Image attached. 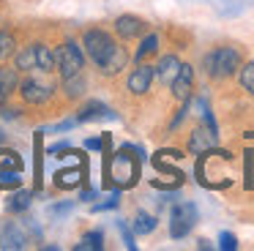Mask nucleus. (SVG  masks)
Masks as SVG:
<instances>
[{
	"label": "nucleus",
	"mask_w": 254,
	"mask_h": 251,
	"mask_svg": "<svg viewBox=\"0 0 254 251\" xmlns=\"http://www.w3.org/2000/svg\"><path fill=\"white\" fill-rule=\"evenodd\" d=\"M112 136L104 134L101 136V150H104V188H131L139 180V161H142V150L134 145H123L118 153L110 150Z\"/></svg>",
	"instance_id": "nucleus-1"
},
{
	"label": "nucleus",
	"mask_w": 254,
	"mask_h": 251,
	"mask_svg": "<svg viewBox=\"0 0 254 251\" xmlns=\"http://www.w3.org/2000/svg\"><path fill=\"white\" fill-rule=\"evenodd\" d=\"M197 183L210 191H221L232 186V153L227 150H210L199 153L197 158Z\"/></svg>",
	"instance_id": "nucleus-2"
},
{
	"label": "nucleus",
	"mask_w": 254,
	"mask_h": 251,
	"mask_svg": "<svg viewBox=\"0 0 254 251\" xmlns=\"http://www.w3.org/2000/svg\"><path fill=\"white\" fill-rule=\"evenodd\" d=\"M19 98H22L28 107H39V109H47L52 104V98L58 96V82L52 79L47 71H28L25 76H19V87H17Z\"/></svg>",
	"instance_id": "nucleus-3"
},
{
	"label": "nucleus",
	"mask_w": 254,
	"mask_h": 251,
	"mask_svg": "<svg viewBox=\"0 0 254 251\" xmlns=\"http://www.w3.org/2000/svg\"><path fill=\"white\" fill-rule=\"evenodd\" d=\"M52 55H55V74L61 79H71L79 71H85V52L74 38H63L52 47Z\"/></svg>",
	"instance_id": "nucleus-4"
},
{
	"label": "nucleus",
	"mask_w": 254,
	"mask_h": 251,
	"mask_svg": "<svg viewBox=\"0 0 254 251\" xmlns=\"http://www.w3.org/2000/svg\"><path fill=\"white\" fill-rule=\"evenodd\" d=\"M241 65H243V55L235 47H219L205 58V71L213 79H230L232 74H238Z\"/></svg>",
	"instance_id": "nucleus-5"
},
{
	"label": "nucleus",
	"mask_w": 254,
	"mask_h": 251,
	"mask_svg": "<svg viewBox=\"0 0 254 251\" xmlns=\"http://www.w3.org/2000/svg\"><path fill=\"white\" fill-rule=\"evenodd\" d=\"M115 44H118V41H115V36H112L110 30H104V27H88V30L82 33L85 55H88V58L96 63V68H99V65L112 55Z\"/></svg>",
	"instance_id": "nucleus-6"
},
{
	"label": "nucleus",
	"mask_w": 254,
	"mask_h": 251,
	"mask_svg": "<svg viewBox=\"0 0 254 251\" xmlns=\"http://www.w3.org/2000/svg\"><path fill=\"white\" fill-rule=\"evenodd\" d=\"M194 224H197V207L191 202H178L170 210V235L172 238H186Z\"/></svg>",
	"instance_id": "nucleus-7"
},
{
	"label": "nucleus",
	"mask_w": 254,
	"mask_h": 251,
	"mask_svg": "<svg viewBox=\"0 0 254 251\" xmlns=\"http://www.w3.org/2000/svg\"><path fill=\"white\" fill-rule=\"evenodd\" d=\"M79 156V167H63L55 172V186L63 191L74 188V186H82L88 188V156H82V153H77Z\"/></svg>",
	"instance_id": "nucleus-8"
},
{
	"label": "nucleus",
	"mask_w": 254,
	"mask_h": 251,
	"mask_svg": "<svg viewBox=\"0 0 254 251\" xmlns=\"http://www.w3.org/2000/svg\"><path fill=\"white\" fill-rule=\"evenodd\" d=\"M153 79H156V68H153V65L137 63V68L126 76V90L131 93V96H145V93L150 90V85H153Z\"/></svg>",
	"instance_id": "nucleus-9"
},
{
	"label": "nucleus",
	"mask_w": 254,
	"mask_h": 251,
	"mask_svg": "<svg viewBox=\"0 0 254 251\" xmlns=\"http://www.w3.org/2000/svg\"><path fill=\"white\" fill-rule=\"evenodd\" d=\"M112 27H115V36L121 38V41H134V38H139V36L148 33V22L139 19V16H134V14L118 16Z\"/></svg>",
	"instance_id": "nucleus-10"
},
{
	"label": "nucleus",
	"mask_w": 254,
	"mask_h": 251,
	"mask_svg": "<svg viewBox=\"0 0 254 251\" xmlns=\"http://www.w3.org/2000/svg\"><path fill=\"white\" fill-rule=\"evenodd\" d=\"M172 96L178 98V101L186 104L189 98H191V90H194V68L189 63H181V71H178V76L172 79Z\"/></svg>",
	"instance_id": "nucleus-11"
},
{
	"label": "nucleus",
	"mask_w": 254,
	"mask_h": 251,
	"mask_svg": "<svg viewBox=\"0 0 254 251\" xmlns=\"http://www.w3.org/2000/svg\"><path fill=\"white\" fill-rule=\"evenodd\" d=\"M17 87H19V71L14 68V65L0 63V109L11 101V96L17 93Z\"/></svg>",
	"instance_id": "nucleus-12"
},
{
	"label": "nucleus",
	"mask_w": 254,
	"mask_h": 251,
	"mask_svg": "<svg viewBox=\"0 0 254 251\" xmlns=\"http://www.w3.org/2000/svg\"><path fill=\"white\" fill-rule=\"evenodd\" d=\"M28 235L22 232L17 221H3L0 224V249H25Z\"/></svg>",
	"instance_id": "nucleus-13"
},
{
	"label": "nucleus",
	"mask_w": 254,
	"mask_h": 251,
	"mask_svg": "<svg viewBox=\"0 0 254 251\" xmlns=\"http://www.w3.org/2000/svg\"><path fill=\"white\" fill-rule=\"evenodd\" d=\"M126 65H128V49L123 47V44H115L112 55H110V58H107L104 63L99 65V71H101L104 76H118L123 68H126Z\"/></svg>",
	"instance_id": "nucleus-14"
},
{
	"label": "nucleus",
	"mask_w": 254,
	"mask_h": 251,
	"mask_svg": "<svg viewBox=\"0 0 254 251\" xmlns=\"http://www.w3.org/2000/svg\"><path fill=\"white\" fill-rule=\"evenodd\" d=\"M186 147L194 153V156H199V153L216 147V131H210V128H194L191 134H189V145Z\"/></svg>",
	"instance_id": "nucleus-15"
},
{
	"label": "nucleus",
	"mask_w": 254,
	"mask_h": 251,
	"mask_svg": "<svg viewBox=\"0 0 254 251\" xmlns=\"http://www.w3.org/2000/svg\"><path fill=\"white\" fill-rule=\"evenodd\" d=\"M14 68L19 74L36 71V41H28L22 47H17V52H14Z\"/></svg>",
	"instance_id": "nucleus-16"
},
{
	"label": "nucleus",
	"mask_w": 254,
	"mask_h": 251,
	"mask_svg": "<svg viewBox=\"0 0 254 251\" xmlns=\"http://www.w3.org/2000/svg\"><path fill=\"white\" fill-rule=\"evenodd\" d=\"M156 68V76H159L161 85H172V79L178 76V71H181V60L175 58V55H164V58L159 60V65H153Z\"/></svg>",
	"instance_id": "nucleus-17"
},
{
	"label": "nucleus",
	"mask_w": 254,
	"mask_h": 251,
	"mask_svg": "<svg viewBox=\"0 0 254 251\" xmlns=\"http://www.w3.org/2000/svg\"><path fill=\"white\" fill-rule=\"evenodd\" d=\"M107 115H112L110 109H107V104H101V101H85V104H82V109H79V115H77V123H88V120H101V118H107Z\"/></svg>",
	"instance_id": "nucleus-18"
},
{
	"label": "nucleus",
	"mask_w": 254,
	"mask_h": 251,
	"mask_svg": "<svg viewBox=\"0 0 254 251\" xmlns=\"http://www.w3.org/2000/svg\"><path fill=\"white\" fill-rule=\"evenodd\" d=\"M63 82V98L66 101H74V98H79L85 93V85H88V79H85V71H79L77 76H71V79H61Z\"/></svg>",
	"instance_id": "nucleus-19"
},
{
	"label": "nucleus",
	"mask_w": 254,
	"mask_h": 251,
	"mask_svg": "<svg viewBox=\"0 0 254 251\" xmlns=\"http://www.w3.org/2000/svg\"><path fill=\"white\" fill-rule=\"evenodd\" d=\"M159 52V36L156 33H150V36H145L142 41H139V49L134 52V63H145V58H150V55Z\"/></svg>",
	"instance_id": "nucleus-20"
},
{
	"label": "nucleus",
	"mask_w": 254,
	"mask_h": 251,
	"mask_svg": "<svg viewBox=\"0 0 254 251\" xmlns=\"http://www.w3.org/2000/svg\"><path fill=\"white\" fill-rule=\"evenodd\" d=\"M33 153H36V161H33V169H36L33 194H39L41 191V172H44V145H41V134H36V139H33Z\"/></svg>",
	"instance_id": "nucleus-21"
},
{
	"label": "nucleus",
	"mask_w": 254,
	"mask_h": 251,
	"mask_svg": "<svg viewBox=\"0 0 254 251\" xmlns=\"http://www.w3.org/2000/svg\"><path fill=\"white\" fill-rule=\"evenodd\" d=\"M0 169H19V172H22L25 161H22V156H19L17 150H11V147H0Z\"/></svg>",
	"instance_id": "nucleus-22"
},
{
	"label": "nucleus",
	"mask_w": 254,
	"mask_h": 251,
	"mask_svg": "<svg viewBox=\"0 0 254 251\" xmlns=\"http://www.w3.org/2000/svg\"><path fill=\"white\" fill-rule=\"evenodd\" d=\"M22 186V172L19 169H0V191H11Z\"/></svg>",
	"instance_id": "nucleus-23"
},
{
	"label": "nucleus",
	"mask_w": 254,
	"mask_h": 251,
	"mask_svg": "<svg viewBox=\"0 0 254 251\" xmlns=\"http://www.w3.org/2000/svg\"><path fill=\"white\" fill-rule=\"evenodd\" d=\"M74 249H77V251H82V249L85 251H101V249H104V235H101L99 229H96V232H88L77 246H74Z\"/></svg>",
	"instance_id": "nucleus-24"
},
{
	"label": "nucleus",
	"mask_w": 254,
	"mask_h": 251,
	"mask_svg": "<svg viewBox=\"0 0 254 251\" xmlns=\"http://www.w3.org/2000/svg\"><path fill=\"white\" fill-rule=\"evenodd\" d=\"M238 82H241V87L249 96H254V60L252 63H243L241 68H238Z\"/></svg>",
	"instance_id": "nucleus-25"
},
{
	"label": "nucleus",
	"mask_w": 254,
	"mask_h": 251,
	"mask_svg": "<svg viewBox=\"0 0 254 251\" xmlns=\"http://www.w3.org/2000/svg\"><path fill=\"white\" fill-rule=\"evenodd\" d=\"M30 196H33V194H30V191H25L22 186H19V191L11 196V199H8V210H11V213H22V210H28Z\"/></svg>",
	"instance_id": "nucleus-26"
},
{
	"label": "nucleus",
	"mask_w": 254,
	"mask_h": 251,
	"mask_svg": "<svg viewBox=\"0 0 254 251\" xmlns=\"http://www.w3.org/2000/svg\"><path fill=\"white\" fill-rule=\"evenodd\" d=\"M153 229H156V216H150V213H137V218H134V232L150 235Z\"/></svg>",
	"instance_id": "nucleus-27"
},
{
	"label": "nucleus",
	"mask_w": 254,
	"mask_h": 251,
	"mask_svg": "<svg viewBox=\"0 0 254 251\" xmlns=\"http://www.w3.org/2000/svg\"><path fill=\"white\" fill-rule=\"evenodd\" d=\"M243 186H246V188L254 186V153L252 150L243 153Z\"/></svg>",
	"instance_id": "nucleus-28"
},
{
	"label": "nucleus",
	"mask_w": 254,
	"mask_h": 251,
	"mask_svg": "<svg viewBox=\"0 0 254 251\" xmlns=\"http://www.w3.org/2000/svg\"><path fill=\"white\" fill-rule=\"evenodd\" d=\"M118 196H121V188H112V196L107 202H101V205H96L93 210L101 213V210H112V207H118Z\"/></svg>",
	"instance_id": "nucleus-29"
},
{
	"label": "nucleus",
	"mask_w": 254,
	"mask_h": 251,
	"mask_svg": "<svg viewBox=\"0 0 254 251\" xmlns=\"http://www.w3.org/2000/svg\"><path fill=\"white\" fill-rule=\"evenodd\" d=\"M219 246L224 251H235L238 249V240H235V235L232 232H221V238H219Z\"/></svg>",
	"instance_id": "nucleus-30"
},
{
	"label": "nucleus",
	"mask_w": 254,
	"mask_h": 251,
	"mask_svg": "<svg viewBox=\"0 0 254 251\" xmlns=\"http://www.w3.org/2000/svg\"><path fill=\"white\" fill-rule=\"evenodd\" d=\"M118 227H121V232H123V240H126V249H137V243H134V235L131 232H128V227H126V224H123V221H118Z\"/></svg>",
	"instance_id": "nucleus-31"
},
{
	"label": "nucleus",
	"mask_w": 254,
	"mask_h": 251,
	"mask_svg": "<svg viewBox=\"0 0 254 251\" xmlns=\"http://www.w3.org/2000/svg\"><path fill=\"white\" fill-rule=\"evenodd\" d=\"M85 150H101V139H85Z\"/></svg>",
	"instance_id": "nucleus-32"
},
{
	"label": "nucleus",
	"mask_w": 254,
	"mask_h": 251,
	"mask_svg": "<svg viewBox=\"0 0 254 251\" xmlns=\"http://www.w3.org/2000/svg\"><path fill=\"white\" fill-rule=\"evenodd\" d=\"M3 142H6V134H3V131H0V145H3Z\"/></svg>",
	"instance_id": "nucleus-33"
}]
</instances>
